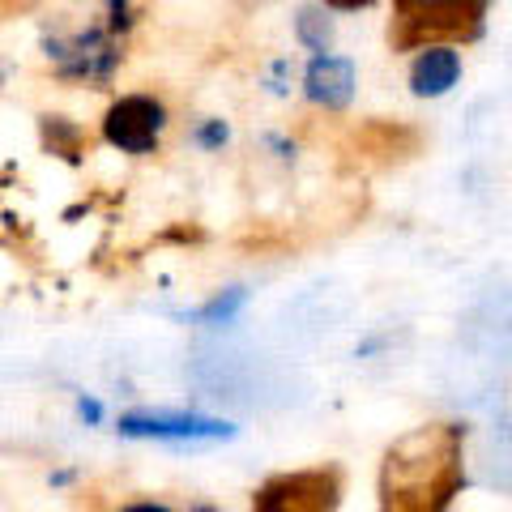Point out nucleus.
Wrapping results in <instances>:
<instances>
[{"mask_svg":"<svg viewBox=\"0 0 512 512\" xmlns=\"http://www.w3.org/2000/svg\"><path fill=\"white\" fill-rule=\"evenodd\" d=\"M461 77V56L453 47H431V52H419V60L410 64V90L419 99H440L457 86Z\"/></svg>","mask_w":512,"mask_h":512,"instance_id":"obj_9","label":"nucleus"},{"mask_svg":"<svg viewBox=\"0 0 512 512\" xmlns=\"http://www.w3.org/2000/svg\"><path fill=\"white\" fill-rule=\"evenodd\" d=\"M244 299H248V295L235 286V291H227V295H218V299L205 303V308H201V320H231V316L239 312V303H244Z\"/></svg>","mask_w":512,"mask_h":512,"instance_id":"obj_12","label":"nucleus"},{"mask_svg":"<svg viewBox=\"0 0 512 512\" xmlns=\"http://www.w3.org/2000/svg\"><path fill=\"white\" fill-rule=\"evenodd\" d=\"M487 5L478 0H397L389 18V43L397 52H431L483 35Z\"/></svg>","mask_w":512,"mask_h":512,"instance_id":"obj_2","label":"nucleus"},{"mask_svg":"<svg viewBox=\"0 0 512 512\" xmlns=\"http://www.w3.org/2000/svg\"><path fill=\"white\" fill-rule=\"evenodd\" d=\"M201 512H210V508H201Z\"/></svg>","mask_w":512,"mask_h":512,"instance_id":"obj_16","label":"nucleus"},{"mask_svg":"<svg viewBox=\"0 0 512 512\" xmlns=\"http://www.w3.org/2000/svg\"><path fill=\"white\" fill-rule=\"evenodd\" d=\"M43 146L60 154L64 163H82V154H86V133L77 128L73 120H64V116H47L43 120Z\"/></svg>","mask_w":512,"mask_h":512,"instance_id":"obj_10","label":"nucleus"},{"mask_svg":"<svg viewBox=\"0 0 512 512\" xmlns=\"http://www.w3.org/2000/svg\"><path fill=\"white\" fill-rule=\"evenodd\" d=\"M124 436H158V440H227L235 427L201 414H124Z\"/></svg>","mask_w":512,"mask_h":512,"instance_id":"obj_7","label":"nucleus"},{"mask_svg":"<svg viewBox=\"0 0 512 512\" xmlns=\"http://www.w3.org/2000/svg\"><path fill=\"white\" fill-rule=\"evenodd\" d=\"M303 90L308 99L325 111H342L355 99V64L346 56H312L308 73H303Z\"/></svg>","mask_w":512,"mask_h":512,"instance_id":"obj_8","label":"nucleus"},{"mask_svg":"<svg viewBox=\"0 0 512 512\" xmlns=\"http://www.w3.org/2000/svg\"><path fill=\"white\" fill-rule=\"evenodd\" d=\"M124 512H171V508H163V504H128Z\"/></svg>","mask_w":512,"mask_h":512,"instance_id":"obj_14","label":"nucleus"},{"mask_svg":"<svg viewBox=\"0 0 512 512\" xmlns=\"http://www.w3.org/2000/svg\"><path fill=\"white\" fill-rule=\"evenodd\" d=\"M197 141L201 146H222V141H227V128H222V120H214V124H205V128H197Z\"/></svg>","mask_w":512,"mask_h":512,"instance_id":"obj_13","label":"nucleus"},{"mask_svg":"<svg viewBox=\"0 0 512 512\" xmlns=\"http://www.w3.org/2000/svg\"><path fill=\"white\" fill-rule=\"evenodd\" d=\"M461 427L427 423L397 440L380 466V512H448L466 483Z\"/></svg>","mask_w":512,"mask_h":512,"instance_id":"obj_1","label":"nucleus"},{"mask_svg":"<svg viewBox=\"0 0 512 512\" xmlns=\"http://www.w3.org/2000/svg\"><path fill=\"white\" fill-rule=\"evenodd\" d=\"M167 124V111L150 94H124L107 107L103 116V137L124 154H154L158 133Z\"/></svg>","mask_w":512,"mask_h":512,"instance_id":"obj_4","label":"nucleus"},{"mask_svg":"<svg viewBox=\"0 0 512 512\" xmlns=\"http://www.w3.org/2000/svg\"><path fill=\"white\" fill-rule=\"evenodd\" d=\"M82 419L94 423V419H99V406H94V402H82Z\"/></svg>","mask_w":512,"mask_h":512,"instance_id":"obj_15","label":"nucleus"},{"mask_svg":"<svg viewBox=\"0 0 512 512\" xmlns=\"http://www.w3.org/2000/svg\"><path fill=\"white\" fill-rule=\"evenodd\" d=\"M47 56H56V69L69 82H107L120 64V43L103 30H86L69 43H47Z\"/></svg>","mask_w":512,"mask_h":512,"instance_id":"obj_6","label":"nucleus"},{"mask_svg":"<svg viewBox=\"0 0 512 512\" xmlns=\"http://www.w3.org/2000/svg\"><path fill=\"white\" fill-rule=\"evenodd\" d=\"M419 146H423L419 128L393 124V120H367L346 141V154H350L346 163H355V167H393V163H406Z\"/></svg>","mask_w":512,"mask_h":512,"instance_id":"obj_5","label":"nucleus"},{"mask_svg":"<svg viewBox=\"0 0 512 512\" xmlns=\"http://www.w3.org/2000/svg\"><path fill=\"white\" fill-rule=\"evenodd\" d=\"M299 39L308 43L316 56H329V52H325L329 39H333V22H329V13H325V9H303V13H299Z\"/></svg>","mask_w":512,"mask_h":512,"instance_id":"obj_11","label":"nucleus"},{"mask_svg":"<svg viewBox=\"0 0 512 512\" xmlns=\"http://www.w3.org/2000/svg\"><path fill=\"white\" fill-rule=\"evenodd\" d=\"M342 495V474L333 466L278 474L256 491L252 512H333Z\"/></svg>","mask_w":512,"mask_h":512,"instance_id":"obj_3","label":"nucleus"}]
</instances>
